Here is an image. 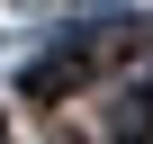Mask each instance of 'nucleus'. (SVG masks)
Returning a JSON list of instances; mask_svg holds the SVG:
<instances>
[{"label": "nucleus", "instance_id": "1", "mask_svg": "<svg viewBox=\"0 0 153 144\" xmlns=\"http://www.w3.org/2000/svg\"><path fill=\"white\" fill-rule=\"evenodd\" d=\"M18 90H36V99H63V90H81V63L45 54V63H27V72H18Z\"/></svg>", "mask_w": 153, "mask_h": 144}]
</instances>
